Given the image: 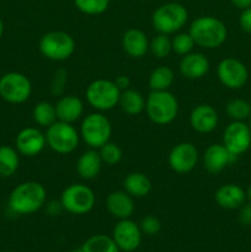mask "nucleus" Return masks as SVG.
I'll return each instance as SVG.
<instances>
[{"mask_svg":"<svg viewBox=\"0 0 251 252\" xmlns=\"http://www.w3.org/2000/svg\"><path fill=\"white\" fill-rule=\"evenodd\" d=\"M46 202L47 191L43 185L36 181H26L12 189L7 206L17 216H31L38 212Z\"/></svg>","mask_w":251,"mask_h":252,"instance_id":"obj_1","label":"nucleus"},{"mask_svg":"<svg viewBox=\"0 0 251 252\" xmlns=\"http://www.w3.org/2000/svg\"><path fill=\"white\" fill-rule=\"evenodd\" d=\"M188 32L194 44L204 49L219 48L228 37L225 24L214 16L197 17L192 21Z\"/></svg>","mask_w":251,"mask_h":252,"instance_id":"obj_2","label":"nucleus"},{"mask_svg":"<svg viewBox=\"0 0 251 252\" xmlns=\"http://www.w3.org/2000/svg\"><path fill=\"white\" fill-rule=\"evenodd\" d=\"M145 112L155 125H170L179 115V101L169 90L152 91L145 100Z\"/></svg>","mask_w":251,"mask_h":252,"instance_id":"obj_3","label":"nucleus"},{"mask_svg":"<svg viewBox=\"0 0 251 252\" xmlns=\"http://www.w3.org/2000/svg\"><path fill=\"white\" fill-rule=\"evenodd\" d=\"M80 138L91 149H100L111 140L112 125L102 112H94L85 116L79 130Z\"/></svg>","mask_w":251,"mask_h":252,"instance_id":"obj_4","label":"nucleus"},{"mask_svg":"<svg viewBox=\"0 0 251 252\" xmlns=\"http://www.w3.org/2000/svg\"><path fill=\"white\" fill-rule=\"evenodd\" d=\"M188 20V11L180 2H166L154 11L152 24L157 33H177Z\"/></svg>","mask_w":251,"mask_h":252,"instance_id":"obj_5","label":"nucleus"},{"mask_svg":"<svg viewBox=\"0 0 251 252\" xmlns=\"http://www.w3.org/2000/svg\"><path fill=\"white\" fill-rule=\"evenodd\" d=\"M39 53L52 62H64L75 52V41L64 31H49L41 37Z\"/></svg>","mask_w":251,"mask_h":252,"instance_id":"obj_6","label":"nucleus"},{"mask_svg":"<svg viewBox=\"0 0 251 252\" xmlns=\"http://www.w3.org/2000/svg\"><path fill=\"white\" fill-rule=\"evenodd\" d=\"M86 101L97 112H106L118 105L121 91L115 81L107 79H97L89 84L85 90Z\"/></svg>","mask_w":251,"mask_h":252,"instance_id":"obj_7","label":"nucleus"},{"mask_svg":"<svg viewBox=\"0 0 251 252\" xmlns=\"http://www.w3.org/2000/svg\"><path fill=\"white\" fill-rule=\"evenodd\" d=\"M96 197L93 189L83 184H73L64 189L61 196V206L68 213L84 216L93 211Z\"/></svg>","mask_w":251,"mask_h":252,"instance_id":"obj_8","label":"nucleus"},{"mask_svg":"<svg viewBox=\"0 0 251 252\" xmlns=\"http://www.w3.org/2000/svg\"><path fill=\"white\" fill-rule=\"evenodd\" d=\"M46 129L47 145L57 154H70L78 148L80 134L70 123L57 121Z\"/></svg>","mask_w":251,"mask_h":252,"instance_id":"obj_9","label":"nucleus"},{"mask_svg":"<svg viewBox=\"0 0 251 252\" xmlns=\"http://www.w3.org/2000/svg\"><path fill=\"white\" fill-rule=\"evenodd\" d=\"M32 94V84L25 74L10 71L0 78V97L9 103L26 102Z\"/></svg>","mask_w":251,"mask_h":252,"instance_id":"obj_10","label":"nucleus"},{"mask_svg":"<svg viewBox=\"0 0 251 252\" xmlns=\"http://www.w3.org/2000/svg\"><path fill=\"white\" fill-rule=\"evenodd\" d=\"M217 76L223 86L230 90H239L249 80V70L239 59L228 57L219 62L217 66Z\"/></svg>","mask_w":251,"mask_h":252,"instance_id":"obj_11","label":"nucleus"},{"mask_svg":"<svg viewBox=\"0 0 251 252\" xmlns=\"http://www.w3.org/2000/svg\"><path fill=\"white\" fill-rule=\"evenodd\" d=\"M223 144L235 157L248 152L251 147V130L248 123L231 121L224 129Z\"/></svg>","mask_w":251,"mask_h":252,"instance_id":"obj_12","label":"nucleus"},{"mask_svg":"<svg viewBox=\"0 0 251 252\" xmlns=\"http://www.w3.org/2000/svg\"><path fill=\"white\" fill-rule=\"evenodd\" d=\"M198 159L199 153L196 145L189 142H181L170 150L167 161L172 171L177 174H188L197 166Z\"/></svg>","mask_w":251,"mask_h":252,"instance_id":"obj_13","label":"nucleus"},{"mask_svg":"<svg viewBox=\"0 0 251 252\" xmlns=\"http://www.w3.org/2000/svg\"><path fill=\"white\" fill-rule=\"evenodd\" d=\"M143 233L139 224L128 219H121L117 221L112 230V239L120 251L133 252L137 250L142 244Z\"/></svg>","mask_w":251,"mask_h":252,"instance_id":"obj_14","label":"nucleus"},{"mask_svg":"<svg viewBox=\"0 0 251 252\" xmlns=\"http://www.w3.org/2000/svg\"><path fill=\"white\" fill-rule=\"evenodd\" d=\"M47 145L46 134L38 128L26 127L20 130L15 139V148L20 155L33 158L41 154Z\"/></svg>","mask_w":251,"mask_h":252,"instance_id":"obj_15","label":"nucleus"},{"mask_svg":"<svg viewBox=\"0 0 251 252\" xmlns=\"http://www.w3.org/2000/svg\"><path fill=\"white\" fill-rule=\"evenodd\" d=\"M219 116L216 108L208 103L197 105L189 113V126L199 134L211 133L218 127Z\"/></svg>","mask_w":251,"mask_h":252,"instance_id":"obj_16","label":"nucleus"},{"mask_svg":"<svg viewBox=\"0 0 251 252\" xmlns=\"http://www.w3.org/2000/svg\"><path fill=\"white\" fill-rule=\"evenodd\" d=\"M235 155L231 154L224 144H211L203 155V167L211 175H217L224 171L235 160Z\"/></svg>","mask_w":251,"mask_h":252,"instance_id":"obj_17","label":"nucleus"},{"mask_svg":"<svg viewBox=\"0 0 251 252\" xmlns=\"http://www.w3.org/2000/svg\"><path fill=\"white\" fill-rule=\"evenodd\" d=\"M209 61L203 53L191 52L181 58L179 64L180 73L188 80H198L209 71Z\"/></svg>","mask_w":251,"mask_h":252,"instance_id":"obj_18","label":"nucleus"},{"mask_svg":"<svg viewBox=\"0 0 251 252\" xmlns=\"http://www.w3.org/2000/svg\"><path fill=\"white\" fill-rule=\"evenodd\" d=\"M246 191L235 184H225L214 193V201L220 208L234 211L239 209L246 202Z\"/></svg>","mask_w":251,"mask_h":252,"instance_id":"obj_19","label":"nucleus"},{"mask_svg":"<svg viewBox=\"0 0 251 252\" xmlns=\"http://www.w3.org/2000/svg\"><path fill=\"white\" fill-rule=\"evenodd\" d=\"M106 208L108 213L118 220L128 219L134 213V201L125 189L112 191L106 198Z\"/></svg>","mask_w":251,"mask_h":252,"instance_id":"obj_20","label":"nucleus"},{"mask_svg":"<svg viewBox=\"0 0 251 252\" xmlns=\"http://www.w3.org/2000/svg\"><path fill=\"white\" fill-rule=\"evenodd\" d=\"M54 106H56L57 120L70 125L80 120L84 113L83 100L75 95L61 96Z\"/></svg>","mask_w":251,"mask_h":252,"instance_id":"obj_21","label":"nucleus"},{"mask_svg":"<svg viewBox=\"0 0 251 252\" xmlns=\"http://www.w3.org/2000/svg\"><path fill=\"white\" fill-rule=\"evenodd\" d=\"M150 39L139 29H129L122 36V48L129 57L143 58L149 52Z\"/></svg>","mask_w":251,"mask_h":252,"instance_id":"obj_22","label":"nucleus"},{"mask_svg":"<svg viewBox=\"0 0 251 252\" xmlns=\"http://www.w3.org/2000/svg\"><path fill=\"white\" fill-rule=\"evenodd\" d=\"M102 160L97 149H89L79 157L76 161V172L84 180H94L98 176L102 167Z\"/></svg>","mask_w":251,"mask_h":252,"instance_id":"obj_23","label":"nucleus"},{"mask_svg":"<svg viewBox=\"0 0 251 252\" xmlns=\"http://www.w3.org/2000/svg\"><path fill=\"white\" fill-rule=\"evenodd\" d=\"M152 181L144 172H129L123 180V189L133 198L147 197L152 191Z\"/></svg>","mask_w":251,"mask_h":252,"instance_id":"obj_24","label":"nucleus"},{"mask_svg":"<svg viewBox=\"0 0 251 252\" xmlns=\"http://www.w3.org/2000/svg\"><path fill=\"white\" fill-rule=\"evenodd\" d=\"M118 106L127 115L137 116L145 110V98L139 91L127 89L121 93Z\"/></svg>","mask_w":251,"mask_h":252,"instance_id":"obj_25","label":"nucleus"},{"mask_svg":"<svg viewBox=\"0 0 251 252\" xmlns=\"http://www.w3.org/2000/svg\"><path fill=\"white\" fill-rule=\"evenodd\" d=\"M175 81V73L170 66H157L149 75V88L152 91H166Z\"/></svg>","mask_w":251,"mask_h":252,"instance_id":"obj_26","label":"nucleus"},{"mask_svg":"<svg viewBox=\"0 0 251 252\" xmlns=\"http://www.w3.org/2000/svg\"><path fill=\"white\" fill-rule=\"evenodd\" d=\"M20 165V154L16 148L9 145L0 147V176L11 177Z\"/></svg>","mask_w":251,"mask_h":252,"instance_id":"obj_27","label":"nucleus"},{"mask_svg":"<svg viewBox=\"0 0 251 252\" xmlns=\"http://www.w3.org/2000/svg\"><path fill=\"white\" fill-rule=\"evenodd\" d=\"M84 252H121L112 236L96 234L90 236L81 246Z\"/></svg>","mask_w":251,"mask_h":252,"instance_id":"obj_28","label":"nucleus"},{"mask_svg":"<svg viewBox=\"0 0 251 252\" xmlns=\"http://www.w3.org/2000/svg\"><path fill=\"white\" fill-rule=\"evenodd\" d=\"M32 117L37 125L44 128H48L49 126L58 121L57 120L56 106L48 101H41V102L36 103L33 111H32Z\"/></svg>","mask_w":251,"mask_h":252,"instance_id":"obj_29","label":"nucleus"},{"mask_svg":"<svg viewBox=\"0 0 251 252\" xmlns=\"http://www.w3.org/2000/svg\"><path fill=\"white\" fill-rule=\"evenodd\" d=\"M225 112L231 121H243L251 117V103L244 98H233L225 106Z\"/></svg>","mask_w":251,"mask_h":252,"instance_id":"obj_30","label":"nucleus"},{"mask_svg":"<svg viewBox=\"0 0 251 252\" xmlns=\"http://www.w3.org/2000/svg\"><path fill=\"white\" fill-rule=\"evenodd\" d=\"M149 52L157 59H164L172 52L171 38L169 34L157 33L149 42Z\"/></svg>","mask_w":251,"mask_h":252,"instance_id":"obj_31","label":"nucleus"},{"mask_svg":"<svg viewBox=\"0 0 251 252\" xmlns=\"http://www.w3.org/2000/svg\"><path fill=\"white\" fill-rule=\"evenodd\" d=\"M171 46L174 53L184 57L193 52V47L196 44H194V41L189 32H180V33L175 34L174 38H171Z\"/></svg>","mask_w":251,"mask_h":252,"instance_id":"obj_32","label":"nucleus"},{"mask_svg":"<svg viewBox=\"0 0 251 252\" xmlns=\"http://www.w3.org/2000/svg\"><path fill=\"white\" fill-rule=\"evenodd\" d=\"M97 150L103 164L113 166V165H117L118 162L122 160V157H123L122 149H121L120 145L111 142V140L106 143V144H103L102 147Z\"/></svg>","mask_w":251,"mask_h":252,"instance_id":"obj_33","label":"nucleus"},{"mask_svg":"<svg viewBox=\"0 0 251 252\" xmlns=\"http://www.w3.org/2000/svg\"><path fill=\"white\" fill-rule=\"evenodd\" d=\"M76 9L86 15H101L107 10L110 0H74Z\"/></svg>","mask_w":251,"mask_h":252,"instance_id":"obj_34","label":"nucleus"},{"mask_svg":"<svg viewBox=\"0 0 251 252\" xmlns=\"http://www.w3.org/2000/svg\"><path fill=\"white\" fill-rule=\"evenodd\" d=\"M139 228L144 235L153 236L157 235L161 230V221L155 216H147L142 218L139 223Z\"/></svg>","mask_w":251,"mask_h":252,"instance_id":"obj_35","label":"nucleus"},{"mask_svg":"<svg viewBox=\"0 0 251 252\" xmlns=\"http://www.w3.org/2000/svg\"><path fill=\"white\" fill-rule=\"evenodd\" d=\"M66 79H68V73L64 69H59L56 73V75H54L53 81H52V94L57 96L61 95L63 93Z\"/></svg>","mask_w":251,"mask_h":252,"instance_id":"obj_36","label":"nucleus"},{"mask_svg":"<svg viewBox=\"0 0 251 252\" xmlns=\"http://www.w3.org/2000/svg\"><path fill=\"white\" fill-rule=\"evenodd\" d=\"M239 26L245 33L251 34V6L241 10V14L239 16Z\"/></svg>","mask_w":251,"mask_h":252,"instance_id":"obj_37","label":"nucleus"},{"mask_svg":"<svg viewBox=\"0 0 251 252\" xmlns=\"http://www.w3.org/2000/svg\"><path fill=\"white\" fill-rule=\"evenodd\" d=\"M238 219L240 221V224H243V225H251V202L250 203H244L239 208Z\"/></svg>","mask_w":251,"mask_h":252,"instance_id":"obj_38","label":"nucleus"},{"mask_svg":"<svg viewBox=\"0 0 251 252\" xmlns=\"http://www.w3.org/2000/svg\"><path fill=\"white\" fill-rule=\"evenodd\" d=\"M113 81H115L116 86H117L118 90H120L121 93L127 90V89H129L130 86V79L128 78L127 75H118Z\"/></svg>","mask_w":251,"mask_h":252,"instance_id":"obj_39","label":"nucleus"},{"mask_svg":"<svg viewBox=\"0 0 251 252\" xmlns=\"http://www.w3.org/2000/svg\"><path fill=\"white\" fill-rule=\"evenodd\" d=\"M230 1L234 6L240 10L248 9L251 6V0H230Z\"/></svg>","mask_w":251,"mask_h":252,"instance_id":"obj_40","label":"nucleus"},{"mask_svg":"<svg viewBox=\"0 0 251 252\" xmlns=\"http://www.w3.org/2000/svg\"><path fill=\"white\" fill-rule=\"evenodd\" d=\"M2 34H4V21H2V19L0 17V39H1Z\"/></svg>","mask_w":251,"mask_h":252,"instance_id":"obj_41","label":"nucleus"},{"mask_svg":"<svg viewBox=\"0 0 251 252\" xmlns=\"http://www.w3.org/2000/svg\"><path fill=\"white\" fill-rule=\"evenodd\" d=\"M246 197H248L249 201L251 202V182H250V185H249L248 189H246Z\"/></svg>","mask_w":251,"mask_h":252,"instance_id":"obj_42","label":"nucleus"},{"mask_svg":"<svg viewBox=\"0 0 251 252\" xmlns=\"http://www.w3.org/2000/svg\"><path fill=\"white\" fill-rule=\"evenodd\" d=\"M70 252H84V250L83 249H75V250H73V251H70Z\"/></svg>","mask_w":251,"mask_h":252,"instance_id":"obj_43","label":"nucleus"},{"mask_svg":"<svg viewBox=\"0 0 251 252\" xmlns=\"http://www.w3.org/2000/svg\"><path fill=\"white\" fill-rule=\"evenodd\" d=\"M248 125H249V127H250V130H251V117L249 118V123H248Z\"/></svg>","mask_w":251,"mask_h":252,"instance_id":"obj_44","label":"nucleus"},{"mask_svg":"<svg viewBox=\"0 0 251 252\" xmlns=\"http://www.w3.org/2000/svg\"><path fill=\"white\" fill-rule=\"evenodd\" d=\"M6 252H11V251H6Z\"/></svg>","mask_w":251,"mask_h":252,"instance_id":"obj_45","label":"nucleus"}]
</instances>
